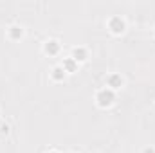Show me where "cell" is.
Instances as JSON below:
<instances>
[{"mask_svg":"<svg viewBox=\"0 0 155 153\" xmlns=\"http://www.w3.org/2000/svg\"><path fill=\"white\" fill-rule=\"evenodd\" d=\"M121 85H123V77L119 74H110L108 76V86L110 88H121Z\"/></svg>","mask_w":155,"mask_h":153,"instance_id":"6","label":"cell"},{"mask_svg":"<svg viewBox=\"0 0 155 153\" xmlns=\"http://www.w3.org/2000/svg\"><path fill=\"white\" fill-rule=\"evenodd\" d=\"M65 74H67V72H65L61 67H54V69H52V79H56V81H61V79L65 77Z\"/></svg>","mask_w":155,"mask_h":153,"instance_id":"8","label":"cell"},{"mask_svg":"<svg viewBox=\"0 0 155 153\" xmlns=\"http://www.w3.org/2000/svg\"><path fill=\"white\" fill-rule=\"evenodd\" d=\"M72 58H74L76 61H85V60H87V50H85L83 47H74V49H72Z\"/></svg>","mask_w":155,"mask_h":153,"instance_id":"5","label":"cell"},{"mask_svg":"<svg viewBox=\"0 0 155 153\" xmlns=\"http://www.w3.org/2000/svg\"><path fill=\"white\" fill-rule=\"evenodd\" d=\"M7 33H9V38L13 40H18L22 34H24V29L20 27V25H11L9 29H7Z\"/></svg>","mask_w":155,"mask_h":153,"instance_id":"7","label":"cell"},{"mask_svg":"<svg viewBox=\"0 0 155 153\" xmlns=\"http://www.w3.org/2000/svg\"><path fill=\"white\" fill-rule=\"evenodd\" d=\"M61 69H63L65 72H74V70L78 69V61L74 60V58H72V56H71V58H67V60L63 61Z\"/></svg>","mask_w":155,"mask_h":153,"instance_id":"3","label":"cell"},{"mask_svg":"<svg viewBox=\"0 0 155 153\" xmlns=\"http://www.w3.org/2000/svg\"><path fill=\"white\" fill-rule=\"evenodd\" d=\"M108 29L114 33V34H121L124 31V20L121 16H112L110 22H108Z\"/></svg>","mask_w":155,"mask_h":153,"instance_id":"2","label":"cell"},{"mask_svg":"<svg viewBox=\"0 0 155 153\" xmlns=\"http://www.w3.org/2000/svg\"><path fill=\"white\" fill-rule=\"evenodd\" d=\"M58 50H60V43L56 40H49L45 43V52L47 54H58Z\"/></svg>","mask_w":155,"mask_h":153,"instance_id":"4","label":"cell"},{"mask_svg":"<svg viewBox=\"0 0 155 153\" xmlns=\"http://www.w3.org/2000/svg\"><path fill=\"white\" fill-rule=\"evenodd\" d=\"M144 153H153V150H152V148H146V150H144Z\"/></svg>","mask_w":155,"mask_h":153,"instance_id":"10","label":"cell"},{"mask_svg":"<svg viewBox=\"0 0 155 153\" xmlns=\"http://www.w3.org/2000/svg\"><path fill=\"white\" fill-rule=\"evenodd\" d=\"M49 153H58V151H49Z\"/></svg>","mask_w":155,"mask_h":153,"instance_id":"11","label":"cell"},{"mask_svg":"<svg viewBox=\"0 0 155 153\" xmlns=\"http://www.w3.org/2000/svg\"><path fill=\"white\" fill-rule=\"evenodd\" d=\"M0 130H2L4 133H7V132H9V126H7V124H4V126H0Z\"/></svg>","mask_w":155,"mask_h":153,"instance_id":"9","label":"cell"},{"mask_svg":"<svg viewBox=\"0 0 155 153\" xmlns=\"http://www.w3.org/2000/svg\"><path fill=\"white\" fill-rule=\"evenodd\" d=\"M114 99H116V96H114V92H112L110 88H103V90H99V92H97V96H96L97 105H99V106H103V108L110 106V105L114 103Z\"/></svg>","mask_w":155,"mask_h":153,"instance_id":"1","label":"cell"}]
</instances>
